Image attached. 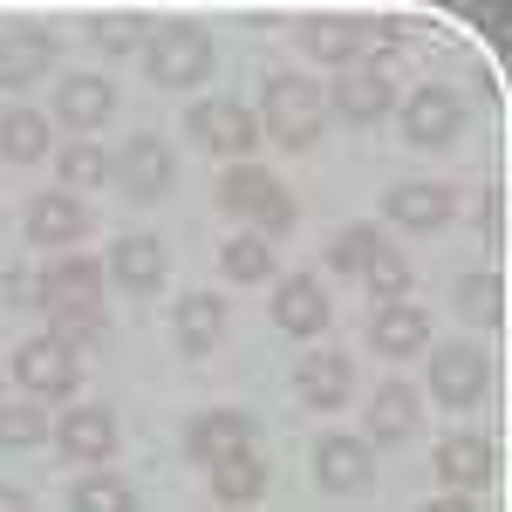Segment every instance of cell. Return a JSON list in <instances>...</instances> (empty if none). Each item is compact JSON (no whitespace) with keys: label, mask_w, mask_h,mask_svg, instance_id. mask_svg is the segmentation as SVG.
<instances>
[{"label":"cell","mask_w":512,"mask_h":512,"mask_svg":"<svg viewBox=\"0 0 512 512\" xmlns=\"http://www.w3.org/2000/svg\"><path fill=\"white\" fill-rule=\"evenodd\" d=\"M35 294H41V308H48V321H55L48 335L82 342L103 321V260H48Z\"/></svg>","instance_id":"obj_1"},{"label":"cell","mask_w":512,"mask_h":512,"mask_svg":"<svg viewBox=\"0 0 512 512\" xmlns=\"http://www.w3.org/2000/svg\"><path fill=\"white\" fill-rule=\"evenodd\" d=\"M219 205L246 219L260 239H280L294 233V192L280 185L267 164H226V178H219Z\"/></svg>","instance_id":"obj_2"},{"label":"cell","mask_w":512,"mask_h":512,"mask_svg":"<svg viewBox=\"0 0 512 512\" xmlns=\"http://www.w3.org/2000/svg\"><path fill=\"white\" fill-rule=\"evenodd\" d=\"M260 130L274 137V144H287V151H308L321 137V123H328V96H321L308 76H267V96H260Z\"/></svg>","instance_id":"obj_3"},{"label":"cell","mask_w":512,"mask_h":512,"mask_svg":"<svg viewBox=\"0 0 512 512\" xmlns=\"http://www.w3.org/2000/svg\"><path fill=\"white\" fill-rule=\"evenodd\" d=\"M144 76L158 89H198L212 76V35L192 21H164L158 35H144Z\"/></svg>","instance_id":"obj_4"},{"label":"cell","mask_w":512,"mask_h":512,"mask_svg":"<svg viewBox=\"0 0 512 512\" xmlns=\"http://www.w3.org/2000/svg\"><path fill=\"white\" fill-rule=\"evenodd\" d=\"M14 376H21V396H28V403H62V396H76V383H82L76 342H62V335H28V342L14 349Z\"/></svg>","instance_id":"obj_5"},{"label":"cell","mask_w":512,"mask_h":512,"mask_svg":"<svg viewBox=\"0 0 512 512\" xmlns=\"http://www.w3.org/2000/svg\"><path fill=\"white\" fill-rule=\"evenodd\" d=\"M396 117H403V137H410L417 151H444V144H458V130H465V96L444 89V82H424V89L396 96Z\"/></svg>","instance_id":"obj_6"},{"label":"cell","mask_w":512,"mask_h":512,"mask_svg":"<svg viewBox=\"0 0 512 512\" xmlns=\"http://www.w3.org/2000/svg\"><path fill=\"white\" fill-rule=\"evenodd\" d=\"M185 130L198 137V151H212V158H226V164H246V158H253V144H260L253 110L233 103V96H205V103H192Z\"/></svg>","instance_id":"obj_7"},{"label":"cell","mask_w":512,"mask_h":512,"mask_svg":"<svg viewBox=\"0 0 512 512\" xmlns=\"http://www.w3.org/2000/svg\"><path fill=\"white\" fill-rule=\"evenodd\" d=\"M321 96H328V110H335L342 123H362V130L396 110V82H390L383 62H355V69H342L335 89H321Z\"/></svg>","instance_id":"obj_8"},{"label":"cell","mask_w":512,"mask_h":512,"mask_svg":"<svg viewBox=\"0 0 512 512\" xmlns=\"http://www.w3.org/2000/svg\"><path fill=\"white\" fill-rule=\"evenodd\" d=\"M315 478L335 499H362L376 485V451L349 431H328V437H315Z\"/></svg>","instance_id":"obj_9"},{"label":"cell","mask_w":512,"mask_h":512,"mask_svg":"<svg viewBox=\"0 0 512 512\" xmlns=\"http://www.w3.org/2000/svg\"><path fill=\"white\" fill-rule=\"evenodd\" d=\"M485 383H492V362H485L472 342L431 349V396L444 403V410H472L478 396H485Z\"/></svg>","instance_id":"obj_10"},{"label":"cell","mask_w":512,"mask_h":512,"mask_svg":"<svg viewBox=\"0 0 512 512\" xmlns=\"http://www.w3.org/2000/svg\"><path fill=\"white\" fill-rule=\"evenodd\" d=\"M253 444H260V424H253L246 410H205V417H192V431H185V451H192L198 465L246 458Z\"/></svg>","instance_id":"obj_11"},{"label":"cell","mask_w":512,"mask_h":512,"mask_svg":"<svg viewBox=\"0 0 512 512\" xmlns=\"http://www.w3.org/2000/svg\"><path fill=\"white\" fill-rule=\"evenodd\" d=\"M48 444H55L62 458H76V465H103V458L117 451V417H110L103 403H76L69 417H55Z\"/></svg>","instance_id":"obj_12"},{"label":"cell","mask_w":512,"mask_h":512,"mask_svg":"<svg viewBox=\"0 0 512 512\" xmlns=\"http://www.w3.org/2000/svg\"><path fill=\"white\" fill-rule=\"evenodd\" d=\"M383 219L403 226V233H437V226H451V219H458V192H451V185H437V178L396 185V192L383 198Z\"/></svg>","instance_id":"obj_13"},{"label":"cell","mask_w":512,"mask_h":512,"mask_svg":"<svg viewBox=\"0 0 512 512\" xmlns=\"http://www.w3.org/2000/svg\"><path fill=\"white\" fill-rule=\"evenodd\" d=\"M164 267H171V260H164V239L123 233L117 246H110V260H103V280H117L123 294L144 301V294H158V287H164Z\"/></svg>","instance_id":"obj_14"},{"label":"cell","mask_w":512,"mask_h":512,"mask_svg":"<svg viewBox=\"0 0 512 512\" xmlns=\"http://www.w3.org/2000/svg\"><path fill=\"white\" fill-rule=\"evenodd\" d=\"M110 178H117L130 198H164L171 192V151H164V137H130L123 151H110Z\"/></svg>","instance_id":"obj_15"},{"label":"cell","mask_w":512,"mask_h":512,"mask_svg":"<svg viewBox=\"0 0 512 512\" xmlns=\"http://www.w3.org/2000/svg\"><path fill=\"white\" fill-rule=\"evenodd\" d=\"M437 478L465 499V492H478V485H492L499 478V451H492V437L478 431H451L444 444H437Z\"/></svg>","instance_id":"obj_16"},{"label":"cell","mask_w":512,"mask_h":512,"mask_svg":"<svg viewBox=\"0 0 512 512\" xmlns=\"http://www.w3.org/2000/svg\"><path fill=\"white\" fill-rule=\"evenodd\" d=\"M431 342V315L417 308V301H376V315H369V349L403 362V355H417Z\"/></svg>","instance_id":"obj_17"},{"label":"cell","mask_w":512,"mask_h":512,"mask_svg":"<svg viewBox=\"0 0 512 512\" xmlns=\"http://www.w3.org/2000/svg\"><path fill=\"white\" fill-rule=\"evenodd\" d=\"M89 219H96V205L89 198H69V192H41L35 205H28V239L35 246H76L82 233H89Z\"/></svg>","instance_id":"obj_18"},{"label":"cell","mask_w":512,"mask_h":512,"mask_svg":"<svg viewBox=\"0 0 512 512\" xmlns=\"http://www.w3.org/2000/svg\"><path fill=\"white\" fill-rule=\"evenodd\" d=\"M274 321L287 328V335H321L328 321H335V308H328V287L308 274H280L274 280Z\"/></svg>","instance_id":"obj_19"},{"label":"cell","mask_w":512,"mask_h":512,"mask_svg":"<svg viewBox=\"0 0 512 512\" xmlns=\"http://www.w3.org/2000/svg\"><path fill=\"white\" fill-rule=\"evenodd\" d=\"M294 396H301L308 410H342V403L355 396V362H349V355H335V349L308 355V362L294 369Z\"/></svg>","instance_id":"obj_20"},{"label":"cell","mask_w":512,"mask_h":512,"mask_svg":"<svg viewBox=\"0 0 512 512\" xmlns=\"http://www.w3.org/2000/svg\"><path fill=\"white\" fill-rule=\"evenodd\" d=\"M362 41H369V28L355 14H308L301 21V48L315 62H328V69H355L362 62Z\"/></svg>","instance_id":"obj_21"},{"label":"cell","mask_w":512,"mask_h":512,"mask_svg":"<svg viewBox=\"0 0 512 512\" xmlns=\"http://www.w3.org/2000/svg\"><path fill=\"white\" fill-rule=\"evenodd\" d=\"M55 117L69 123L76 137H89V130H103V123L117 117V89L103 76H62V89H55Z\"/></svg>","instance_id":"obj_22"},{"label":"cell","mask_w":512,"mask_h":512,"mask_svg":"<svg viewBox=\"0 0 512 512\" xmlns=\"http://www.w3.org/2000/svg\"><path fill=\"white\" fill-rule=\"evenodd\" d=\"M48 69H55V35H41V28L0 35V89H35Z\"/></svg>","instance_id":"obj_23"},{"label":"cell","mask_w":512,"mask_h":512,"mask_svg":"<svg viewBox=\"0 0 512 512\" xmlns=\"http://www.w3.org/2000/svg\"><path fill=\"white\" fill-rule=\"evenodd\" d=\"M417 424H424V403H417V390L410 383H383V390L369 396V451L376 444H403V437H417Z\"/></svg>","instance_id":"obj_24"},{"label":"cell","mask_w":512,"mask_h":512,"mask_svg":"<svg viewBox=\"0 0 512 512\" xmlns=\"http://www.w3.org/2000/svg\"><path fill=\"white\" fill-rule=\"evenodd\" d=\"M171 335H178L185 355H205L219 335H226V301H219V294H185L178 315H171Z\"/></svg>","instance_id":"obj_25"},{"label":"cell","mask_w":512,"mask_h":512,"mask_svg":"<svg viewBox=\"0 0 512 512\" xmlns=\"http://www.w3.org/2000/svg\"><path fill=\"white\" fill-rule=\"evenodd\" d=\"M260 492H267V465H260V451L212 465V499H219V506L246 512V506H260Z\"/></svg>","instance_id":"obj_26"},{"label":"cell","mask_w":512,"mask_h":512,"mask_svg":"<svg viewBox=\"0 0 512 512\" xmlns=\"http://www.w3.org/2000/svg\"><path fill=\"white\" fill-rule=\"evenodd\" d=\"M0 158H7V164L48 158V117H41V110H28V103H14V110L0 117Z\"/></svg>","instance_id":"obj_27"},{"label":"cell","mask_w":512,"mask_h":512,"mask_svg":"<svg viewBox=\"0 0 512 512\" xmlns=\"http://www.w3.org/2000/svg\"><path fill=\"white\" fill-rule=\"evenodd\" d=\"M55 171H62V192H96V185H110V151H96L89 137H76V144H62L55 151Z\"/></svg>","instance_id":"obj_28"},{"label":"cell","mask_w":512,"mask_h":512,"mask_svg":"<svg viewBox=\"0 0 512 512\" xmlns=\"http://www.w3.org/2000/svg\"><path fill=\"white\" fill-rule=\"evenodd\" d=\"M69 506L76 512H137V485L123 472H89L69 485Z\"/></svg>","instance_id":"obj_29"},{"label":"cell","mask_w":512,"mask_h":512,"mask_svg":"<svg viewBox=\"0 0 512 512\" xmlns=\"http://www.w3.org/2000/svg\"><path fill=\"white\" fill-rule=\"evenodd\" d=\"M48 431H55V417L41 403H28V396L0 403V451H35V444H48Z\"/></svg>","instance_id":"obj_30"},{"label":"cell","mask_w":512,"mask_h":512,"mask_svg":"<svg viewBox=\"0 0 512 512\" xmlns=\"http://www.w3.org/2000/svg\"><path fill=\"white\" fill-rule=\"evenodd\" d=\"M219 267H226V280H239V287H260V280H274V246L260 233H239V239H226Z\"/></svg>","instance_id":"obj_31"},{"label":"cell","mask_w":512,"mask_h":512,"mask_svg":"<svg viewBox=\"0 0 512 512\" xmlns=\"http://www.w3.org/2000/svg\"><path fill=\"white\" fill-rule=\"evenodd\" d=\"M410 280H417V267L396 253L390 239H383V246H376V260L362 267V287H369L376 301H410Z\"/></svg>","instance_id":"obj_32"},{"label":"cell","mask_w":512,"mask_h":512,"mask_svg":"<svg viewBox=\"0 0 512 512\" xmlns=\"http://www.w3.org/2000/svg\"><path fill=\"white\" fill-rule=\"evenodd\" d=\"M458 308L478 328H499L506 321V287H499V274H465L458 280Z\"/></svg>","instance_id":"obj_33"},{"label":"cell","mask_w":512,"mask_h":512,"mask_svg":"<svg viewBox=\"0 0 512 512\" xmlns=\"http://www.w3.org/2000/svg\"><path fill=\"white\" fill-rule=\"evenodd\" d=\"M376 246H383V226H342V233L328 239V267L362 280V267L376 260Z\"/></svg>","instance_id":"obj_34"},{"label":"cell","mask_w":512,"mask_h":512,"mask_svg":"<svg viewBox=\"0 0 512 512\" xmlns=\"http://www.w3.org/2000/svg\"><path fill=\"white\" fill-rule=\"evenodd\" d=\"M89 41H96L103 55H123V48L144 41V21H137V14H89Z\"/></svg>","instance_id":"obj_35"},{"label":"cell","mask_w":512,"mask_h":512,"mask_svg":"<svg viewBox=\"0 0 512 512\" xmlns=\"http://www.w3.org/2000/svg\"><path fill=\"white\" fill-rule=\"evenodd\" d=\"M478 219H485V233H492V239L506 233V192H499V185L485 192V212H478Z\"/></svg>","instance_id":"obj_36"},{"label":"cell","mask_w":512,"mask_h":512,"mask_svg":"<svg viewBox=\"0 0 512 512\" xmlns=\"http://www.w3.org/2000/svg\"><path fill=\"white\" fill-rule=\"evenodd\" d=\"M0 512H35V499H28L21 485H7V478H0Z\"/></svg>","instance_id":"obj_37"},{"label":"cell","mask_w":512,"mask_h":512,"mask_svg":"<svg viewBox=\"0 0 512 512\" xmlns=\"http://www.w3.org/2000/svg\"><path fill=\"white\" fill-rule=\"evenodd\" d=\"M424 512H478V506H472V499H458V492H444V499H431Z\"/></svg>","instance_id":"obj_38"}]
</instances>
